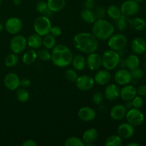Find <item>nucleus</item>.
<instances>
[{"instance_id": "nucleus-43", "label": "nucleus", "mask_w": 146, "mask_h": 146, "mask_svg": "<svg viewBox=\"0 0 146 146\" xmlns=\"http://www.w3.org/2000/svg\"><path fill=\"white\" fill-rule=\"evenodd\" d=\"M95 11L96 14L97 19H104V17L106 15V9L103 6H98L96 7Z\"/></svg>"}, {"instance_id": "nucleus-39", "label": "nucleus", "mask_w": 146, "mask_h": 146, "mask_svg": "<svg viewBox=\"0 0 146 146\" xmlns=\"http://www.w3.org/2000/svg\"><path fill=\"white\" fill-rule=\"evenodd\" d=\"M132 80H140L144 76V71L142 68L137 67L131 71Z\"/></svg>"}, {"instance_id": "nucleus-33", "label": "nucleus", "mask_w": 146, "mask_h": 146, "mask_svg": "<svg viewBox=\"0 0 146 146\" xmlns=\"http://www.w3.org/2000/svg\"><path fill=\"white\" fill-rule=\"evenodd\" d=\"M19 58L18 54L11 53V54H8L4 58V65L8 68H12V67L16 66L19 63Z\"/></svg>"}, {"instance_id": "nucleus-35", "label": "nucleus", "mask_w": 146, "mask_h": 146, "mask_svg": "<svg viewBox=\"0 0 146 146\" xmlns=\"http://www.w3.org/2000/svg\"><path fill=\"white\" fill-rule=\"evenodd\" d=\"M123 144V138L118 135H112L108 137L105 142V146H121Z\"/></svg>"}, {"instance_id": "nucleus-2", "label": "nucleus", "mask_w": 146, "mask_h": 146, "mask_svg": "<svg viewBox=\"0 0 146 146\" xmlns=\"http://www.w3.org/2000/svg\"><path fill=\"white\" fill-rule=\"evenodd\" d=\"M73 53L69 47L64 44H56L51 53V61L58 68H66L71 64Z\"/></svg>"}, {"instance_id": "nucleus-54", "label": "nucleus", "mask_w": 146, "mask_h": 146, "mask_svg": "<svg viewBox=\"0 0 146 146\" xmlns=\"http://www.w3.org/2000/svg\"><path fill=\"white\" fill-rule=\"evenodd\" d=\"M135 1H138V3H140V2H143V1H145V0H135Z\"/></svg>"}, {"instance_id": "nucleus-46", "label": "nucleus", "mask_w": 146, "mask_h": 146, "mask_svg": "<svg viewBox=\"0 0 146 146\" xmlns=\"http://www.w3.org/2000/svg\"><path fill=\"white\" fill-rule=\"evenodd\" d=\"M137 95L141 96H146V85H141L136 88Z\"/></svg>"}, {"instance_id": "nucleus-45", "label": "nucleus", "mask_w": 146, "mask_h": 146, "mask_svg": "<svg viewBox=\"0 0 146 146\" xmlns=\"http://www.w3.org/2000/svg\"><path fill=\"white\" fill-rule=\"evenodd\" d=\"M31 85V81L27 78H24L20 79V87L24 88H27Z\"/></svg>"}, {"instance_id": "nucleus-50", "label": "nucleus", "mask_w": 146, "mask_h": 146, "mask_svg": "<svg viewBox=\"0 0 146 146\" xmlns=\"http://www.w3.org/2000/svg\"><path fill=\"white\" fill-rule=\"evenodd\" d=\"M21 1H22V0H13V3H14L16 6L21 5Z\"/></svg>"}, {"instance_id": "nucleus-52", "label": "nucleus", "mask_w": 146, "mask_h": 146, "mask_svg": "<svg viewBox=\"0 0 146 146\" xmlns=\"http://www.w3.org/2000/svg\"><path fill=\"white\" fill-rule=\"evenodd\" d=\"M4 26L3 25L1 22H0V33H1L3 30H4Z\"/></svg>"}, {"instance_id": "nucleus-7", "label": "nucleus", "mask_w": 146, "mask_h": 146, "mask_svg": "<svg viewBox=\"0 0 146 146\" xmlns=\"http://www.w3.org/2000/svg\"><path fill=\"white\" fill-rule=\"evenodd\" d=\"M27 47V38L22 35L16 34L11 39L9 48L12 53L20 54L24 52Z\"/></svg>"}, {"instance_id": "nucleus-6", "label": "nucleus", "mask_w": 146, "mask_h": 146, "mask_svg": "<svg viewBox=\"0 0 146 146\" xmlns=\"http://www.w3.org/2000/svg\"><path fill=\"white\" fill-rule=\"evenodd\" d=\"M128 44V38L126 36L122 33L113 34L108 39V45L110 49L116 51H122L125 48Z\"/></svg>"}, {"instance_id": "nucleus-36", "label": "nucleus", "mask_w": 146, "mask_h": 146, "mask_svg": "<svg viewBox=\"0 0 146 146\" xmlns=\"http://www.w3.org/2000/svg\"><path fill=\"white\" fill-rule=\"evenodd\" d=\"M64 145L65 146H84V141L82 139L77 137H69L67 138L64 142Z\"/></svg>"}, {"instance_id": "nucleus-55", "label": "nucleus", "mask_w": 146, "mask_h": 146, "mask_svg": "<svg viewBox=\"0 0 146 146\" xmlns=\"http://www.w3.org/2000/svg\"><path fill=\"white\" fill-rule=\"evenodd\" d=\"M1 5V0H0V6Z\"/></svg>"}, {"instance_id": "nucleus-41", "label": "nucleus", "mask_w": 146, "mask_h": 146, "mask_svg": "<svg viewBox=\"0 0 146 146\" xmlns=\"http://www.w3.org/2000/svg\"><path fill=\"white\" fill-rule=\"evenodd\" d=\"M104 99V95L103 94V93L100 92V91H97L95 94L93 95L92 100L93 102L96 105H101L103 104Z\"/></svg>"}, {"instance_id": "nucleus-9", "label": "nucleus", "mask_w": 146, "mask_h": 146, "mask_svg": "<svg viewBox=\"0 0 146 146\" xmlns=\"http://www.w3.org/2000/svg\"><path fill=\"white\" fill-rule=\"evenodd\" d=\"M120 8L123 15L129 17L138 14L140 10V5L135 0H126L122 3Z\"/></svg>"}, {"instance_id": "nucleus-16", "label": "nucleus", "mask_w": 146, "mask_h": 146, "mask_svg": "<svg viewBox=\"0 0 146 146\" xmlns=\"http://www.w3.org/2000/svg\"><path fill=\"white\" fill-rule=\"evenodd\" d=\"M95 84L99 86H106L109 84L111 80V74L110 71L106 69L98 70L94 76Z\"/></svg>"}, {"instance_id": "nucleus-25", "label": "nucleus", "mask_w": 146, "mask_h": 146, "mask_svg": "<svg viewBox=\"0 0 146 146\" xmlns=\"http://www.w3.org/2000/svg\"><path fill=\"white\" fill-rule=\"evenodd\" d=\"M71 64L76 71H81L86 66V59L81 54H76L73 56Z\"/></svg>"}, {"instance_id": "nucleus-48", "label": "nucleus", "mask_w": 146, "mask_h": 146, "mask_svg": "<svg viewBox=\"0 0 146 146\" xmlns=\"http://www.w3.org/2000/svg\"><path fill=\"white\" fill-rule=\"evenodd\" d=\"M84 7L86 9H93L95 7V4H94V1H88V0H86L85 3H84Z\"/></svg>"}, {"instance_id": "nucleus-21", "label": "nucleus", "mask_w": 146, "mask_h": 146, "mask_svg": "<svg viewBox=\"0 0 146 146\" xmlns=\"http://www.w3.org/2000/svg\"><path fill=\"white\" fill-rule=\"evenodd\" d=\"M131 49L136 55L143 54L146 51V42L143 38L136 37L131 42Z\"/></svg>"}, {"instance_id": "nucleus-23", "label": "nucleus", "mask_w": 146, "mask_h": 146, "mask_svg": "<svg viewBox=\"0 0 146 146\" xmlns=\"http://www.w3.org/2000/svg\"><path fill=\"white\" fill-rule=\"evenodd\" d=\"M43 45V36L38 34H32L27 38V46L33 49H38Z\"/></svg>"}, {"instance_id": "nucleus-15", "label": "nucleus", "mask_w": 146, "mask_h": 146, "mask_svg": "<svg viewBox=\"0 0 146 146\" xmlns=\"http://www.w3.org/2000/svg\"><path fill=\"white\" fill-rule=\"evenodd\" d=\"M117 132H118V135L121 136L123 139H129L134 135L135 128L133 125L130 124L129 123H123L118 125Z\"/></svg>"}, {"instance_id": "nucleus-28", "label": "nucleus", "mask_w": 146, "mask_h": 146, "mask_svg": "<svg viewBox=\"0 0 146 146\" xmlns=\"http://www.w3.org/2000/svg\"><path fill=\"white\" fill-rule=\"evenodd\" d=\"M125 67L128 70L131 71L137 67H139L140 58L136 54H130L125 59Z\"/></svg>"}, {"instance_id": "nucleus-24", "label": "nucleus", "mask_w": 146, "mask_h": 146, "mask_svg": "<svg viewBox=\"0 0 146 146\" xmlns=\"http://www.w3.org/2000/svg\"><path fill=\"white\" fill-rule=\"evenodd\" d=\"M80 16H81V19L87 24H93L97 20L95 11L94 9H91L84 8L81 11Z\"/></svg>"}, {"instance_id": "nucleus-44", "label": "nucleus", "mask_w": 146, "mask_h": 146, "mask_svg": "<svg viewBox=\"0 0 146 146\" xmlns=\"http://www.w3.org/2000/svg\"><path fill=\"white\" fill-rule=\"evenodd\" d=\"M50 34L55 37L60 36L62 34V30L58 26H54V27H51Z\"/></svg>"}, {"instance_id": "nucleus-13", "label": "nucleus", "mask_w": 146, "mask_h": 146, "mask_svg": "<svg viewBox=\"0 0 146 146\" xmlns=\"http://www.w3.org/2000/svg\"><path fill=\"white\" fill-rule=\"evenodd\" d=\"M86 59V66L92 71H96L102 66L101 56L98 53H91L88 54Z\"/></svg>"}, {"instance_id": "nucleus-26", "label": "nucleus", "mask_w": 146, "mask_h": 146, "mask_svg": "<svg viewBox=\"0 0 146 146\" xmlns=\"http://www.w3.org/2000/svg\"><path fill=\"white\" fill-rule=\"evenodd\" d=\"M48 9L53 13L59 12L64 9L66 5V0H47Z\"/></svg>"}, {"instance_id": "nucleus-12", "label": "nucleus", "mask_w": 146, "mask_h": 146, "mask_svg": "<svg viewBox=\"0 0 146 146\" xmlns=\"http://www.w3.org/2000/svg\"><path fill=\"white\" fill-rule=\"evenodd\" d=\"M114 79L116 84L121 86L129 84L133 81L131 71L125 68H121L115 71L114 74Z\"/></svg>"}, {"instance_id": "nucleus-27", "label": "nucleus", "mask_w": 146, "mask_h": 146, "mask_svg": "<svg viewBox=\"0 0 146 146\" xmlns=\"http://www.w3.org/2000/svg\"><path fill=\"white\" fill-rule=\"evenodd\" d=\"M37 58L38 56H37V52L36 50L30 48L26 51L25 53L23 54L21 60H22V62L26 65H31L36 61Z\"/></svg>"}, {"instance_id": "nucleus-47", "label": "nucleus", "mask_w": 146, "mask_h": 146, "mask_svg": "<svg viewBox=\"0 0 146 146\" xmlns=\"http://www.w3.org/2000/svg\"><path fill=\"white\" fill-rule=\"evenodd\" d=\"M23 146H36L37 143H36L35 141L32 139H28L26 140L24 143H22Z\"/></svg>"}, {"instance_id": "nucleus-22", "label": "nucleus", "mask_w": 146, "mask_h": 146, "mask_svg": "<svg viewBox=\"0 0 146 146\" xmlns=\"http://www.w3.org/2000/svg\"><path fill=\"white\" fill-rule=\"evenodd\" d=\"M98 138V132L96 128H88L86 131H84L82 135V141H84V144L94 143Z\"/></svg>"}, {"instance_id": "nucleus-31", "label": "nucleus", "mask_w": 146, "mask_h": 146, "mask_svg": "<svg viewBox=\"0 0 146 146\" xmlns=\"http://www.w3.org/2000/svg\"><path fill=\"white\" fill-rule=\"evenodd\" d=\"M106 14H108L110 18L113 20L117 19L122 15L121 8L118 7V6L115 5V4H111L107 7Z\"/></svg>"}, {"instance_id": "nucleus-19", "label": "nucleus", "mask_w": 146, "mask_h": 146, "mask_svg": "<svg viewBox=\"0 0 146 146\" xmlns=\"http://www.w3.org/2000/svg\"><path fill=\"white\" fill-rule=\"evenodd\" d=\"M78 116L81 121L90 122L94 121L96 116V113L94 108L88 106H84L78 111Z\"/></svg>"}, {"instance_id": "nucleus-11", "label": "nucleus", "mask_w": 146, "mask_h": 146, "mask_svg": "<svg viewBox=\"0 0 146 146\" xmlns=\"http://www.w3.org/2000/svg\"><path fill=\"white\" fill-rule=\"evenodd\" d=\"M4 28L9 34H18L23 28L22 21L18 17H11L6 21Z\"/></svg>"}, {"instance_id": "nucleus-4", "label": "nucleus", "mask_w": 146, "mask_h": 146, "mask_svg": "<svg viewBox=\"0 0 146 146\" xmlns=\"http://www.w3.org/2000/svg\"><path fill=\"white\" fill-rule=\"evenodd\" d=\"M102 66L105 69L112 71L119 65L121 56L118 51L112 49H108L104 51L101 56Z\"/></svg>"}, {"instance_id": "nucleus-34", "label": "nucleus", "mask_w": 146, "mask_h": 146, "mask_svg": "<svg viewBox=\"0 0 146 146\" xmlns=\"http://www.w3.org/2000/svg\"><path fill=\"white\" fill-rule=\"evenodd\" d=\"M16 97L17 99L21 103H26L28 101L29 98V93L27 91V88H18L16 92Z\"/></svg>"}, {"instance_id": "nucleus-20", "label": "nucleus", "mask_w": 146, "mask_h": 146, "mask_svg": "<svg viewBox=\"0 0 146 146\" xmlns=\"http://www.w3.org/2000/svg\"><path fill=\"white\" fill-rule=\"evenodd\" d=\"M136 96V88L133 85L127 84L123 86V87L120 90V97L125 101H132L133 98Z\"/></svg>"}, {"instance_id": "nucleus-8", "label": "nucleus", "mask_w": 146, "mask_h": 146, "mask_svg": "<svg viewBox=\"0 0 146 146\" xmlns=\"http://www.w3.org/2000/svg\"><path fill=\"white\" fill-rule=\"evenodd\" d=\"M127 122L133 126H139L143 123L145 121V115L138 108H132L127 111L125 115Z\"/></svg>"}, {"instance_id": "nucleus-17", "label": "nucleus", "mask_w": 146, "mask_h": 146, "mask_svg": "<svg viewBox=\"0 0 146 146\" xmlns=\"http://www.w3.org/2000/svg\"><path fill=\"white\" fill-rule=\"evenodd\" d=\"M120 88L115 84H107L104 91V96L108 101H113L120 97Z\"/></svg>"}, {"instance_id": "nucleus-29", "label": "nucleus", "mask_w": 146, "mask_h": 146, "mask_svg": "<svg viewBox=\"0 0 146 146\" xmlns=\"http://www.w3.org/2000/svg\"><path fill=\"white\" fill-rule=\"evenodd\" d=\"M115 24L117 29L121 32H123L128 29V26H130L129 19L128 18V17H125L122 14L119 18L115 20Z\"/></svg>"}, {"instance_id": "nucleus-56", "label": "nucleus", "mask_w": 146, "mask_h": 146, "mask_svg": "<svg viewBox=\"0 0 146 146\" xmlns=\"http://www.w3.org/2000/svg\"><path fill=\"white\" fill-rule=\"evenodd\" d=\"M88 1H96V0H88Z\"/></svg>"}, {"instance_id": "nucleus-38", "label": "nucleus", "mask_w": 146, "mask_h": 146, "mask_svg": "<svg viewBox=\"0 0 146 146\" xmlns=\"http://www.w3.org/2000/svg\"><path fill=\"white\" fill-rule=\"evenodd\" d=\"M78 74L76 71L72 68H68L65 71V77L70 82H75L76 78H78Z\"/></svg>"}, {"instance_id": "nucleus-18", "label": "nucleus", "mask_w": 146, "mask_h": 146, "mask_svg": "<svg viewBox=\"0 0 146 146\" xmlns=\"http://www.w3.org/2000/svg\"><path fill=\"white\" fill-rule=\"evenodd\" d=\"M128 110L123 104H116L110 110V117L114 121H121L125 117Z\"/></svg>"}, {"instance_id": "nucleus-30", "label": "nucleus", "mask_w": 146, "mask_h": 146, "mask_svg": "<svg viewBox=\"0 0 146 146\" xmlns=\"http://www.w3.org/2000/svg\"><path fill=\"white\" fill-rule=\"evenodd\" d=\"M130 26L137 31H141L145 28L146 22L141 17H135L133 19H129Z\"/></svg>"}, {"instance_id": "nucleus-32", "label": "nucleus", "mask_w": 146, "mask_h": 146, "mask_svg": "<svg viewBox=\"0 0 146 146\" xmlns=\"http://www.w3.org/2000/svg\"><path fill=\"white\" fill-rule=\"evenodd\" d=\"M56 45V37L51 35V34H48L43 36V46L44 48H47L48 50H52L54 46Z\"/></svg>"}, {"instance_id": "nucleus-10", "label": "nucleus", "mask_w": 146, "mask_h": 146, "mask_svg": "<svg viewBox=\"0 0 146 146\" xmlns=\"http://www.w3.org/2000/svg\"><path fill=\"white\" fill-rule=\"evenodd\" d=\"M76 86L82 91H88L94 88L95 81L93 77L88 75H82L78 76L75 81Z\"/></svg>"}, {"instance_id": "nucleus-42", "label": "nucleus", "mask_w": 146, "mask_h": 146, "mask_svg": "<svg viewBox=\"0 0 146 146\" xmlns=\"http://www.w3.org/2000/svg\"><path fill=\"white\" fill-rule=\"evenodd\" d=\"M132 104L133 108L141 109L143 106L144 104V101L142 96H136L135 97H134L132 100Z\"/></svg>"}, {"instance_id": "nucleus-40", "label": "nucleus", "mask_w": 146, "mask_h": 146, "mask_svg": "<svg viewBox=\"0 0 146 146\" xmlns=\"http://www.w3.org/2000/svg\"><path fill=\"white\" fill-rule=\"evenodd\" d=\"M36 9L40 14H43L45 15L46 12L48 11V6L47 3L44 1H39L36 4Z\"/></svg>"}, {"instance_id": "nucleus-53", "label": "nucleus", "mask_w": 146, "mask_h": 146, "mask_svg": "<svg viewBox=\"0 0 146 146\" xmlns=\"http://www.w3.org/2000/svg\"><path fill=\"white\" fill-rule=\"evenodd\" d=\"M143 68H144V69H145V71H146V61L144 63V64H143Z\"/></svg>"}, {"instance_id": "nucleus-1", "label": "nucleus", "mask_w": 146, "mask_h": 146, "mask_svg": "<svg viewBox=\"0 0 146 146\" xmlns=\"http://www.w3.org/2000/svg\"><path fill=\"white\" fill-rule=\"evenodd\" d=\"M74 47L81 53L89 54L96 51L99 46L98 39L92 34L88 32H80L73 38Z\"/></svg>"}, {"instance_id": "nucleus-37", "label": "nucleus", "mask_w": 146, "mask_h": 146, "mask_svg": "<svg viewBox=\"0 0 146 146\" xmlns=\"http://www.w3.org/2000/svg\"><path fill=\"white\" fill-rule=\"evenodd\" d=\"M37 52V56L43 61H48L51 60V52L48 49L45 48H40Z\"/></svg>"}, {"instance_id": "nucleus-3", "label": "nucleus", "mask_w": 146, "mask_h": 146, "mask_svg": "<svg viewBox=\"0 0 146 146\" xmlns=\"http://www.w3.org/2000/svg\"><path fill=\"white\" fill-rule=\"evenodd\" d=\"M115 32L113 24L104 19H98L92 26V34L98 40H108Z\"/></svg>"}, {"instance_id": "nucleus-5", "label": "nucleus", "mask_w": 146, "mask_h": 146, "mask_svg": "<svg viewBox=\"0 0 146 146\" xmlns=\"http://www.w3.org/2000/svg\"><path fill=\"white\" fill-rule=\"evenodd\" d=\"M51 27L52 25L49 18L45 15L39 16L37 17L33 25L35 33L41 36H44L46 34H49Z\"/></svg>"}, {"instance_id": "nucleus-14", "label": "nucleus", "mask_w": 146, "mask_h": 146, "mask_svg": "<svg viewBox=\"0 0 146 146\" xmlns=\"http://www.w3.org/2000/svg\"><path fill=\"white\" fill-rule=\"evenodd\" d=\"M4 84L6 88L9 91H16L20 86L19 77L15 73H8L4 76Z\"/></svg>"}, {"instance_id": "nucleus-49", "label": "nucleus", "mask_w": 146, "mask_h": 146, "mask_svg": "<svg viewBox=\"0 0 146 146\" xmlns=\"http://www.w3.org/2000/svg\"><path fill=\"white\" fill-rule=\"evenodd\" d=\"M124 106L125 107L127 110H129L131 108H133V104H132V101H125V104L124 105Z\"/></svg>"}, {"instance_id": "nucleus-51", "label": "nucleus", "mask_w": 146, "mask_h": 146, "mask_svg": "<svg viewBox=\"0 0 146 146\" xmlns=\"http://www.w3.org/2000/svg\"><path fill=\"white\" fill-rule=\"evenodd\" d=\"M139 143H135V142H132V143H128L126 145V146H140Z\"/></svg>"}]
</instances>
